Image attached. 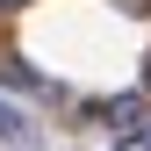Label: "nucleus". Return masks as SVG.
<instances>
[{"label": "nucleus", "instance_id": "4", "mask_svg": "<svg viewBox=\"0 0 151 151\" xmlns=\"http://www.w3.org/2000/svg\"><path fill=\"white\" fill-rule=\"evenodd\" d=\"M0 7H22V0H0Z\"/></svg>", "mask_w": 151, "mask_h": 151}, {"label": "nucleus", "instance_id": "2", "mask_svg": "<svg viewBox=\"0 0 151 151\" xmlns=\"http://www.w3.org/2000/svg\"><path fill=\"white\" fill-rule=\"evenodd\" d=\"M0 137H7V144H22V137H29V122H22V115H14V108H7V101H0Z\"/></svg>", "mask_w": 151, "mask_h": 151}, {"label": "nucleus", "instance_id": "3", "mask_svg": "<svg viewBox=\"0 0 151 151\" xmlns=\"http://www.w3.org/2000/svg\"><path fill=\"white\" fill-rule=\"evenodd\" d=\"M0 79H14V86H43V79H36V72L22 65V58H0Z\"/></svg>", "mask_w": 151, "mask_h": 151}, {"label": "nucleus", "instance_id": "1", "mask_svg": "<svg viewBox=\"0 0 151 151\" xmlns=\"http://www.w3.org/2000/svg\"><path fill=\"white\" fill-rule=\"evenodd\" d=\"M137 108H144V93H122V101H108V108H101V122H122V129H137Z\"/></svg>", "mask_w": 151, "mask_h": 151}]
</instances>
